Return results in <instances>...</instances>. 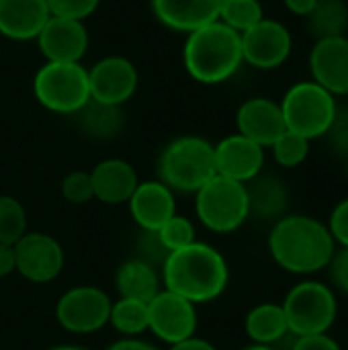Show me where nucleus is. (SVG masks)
<instances>
[{
  "mask_svg": "<svg viewBox=\"0 0 348 350\" xmlns=\"http://www.w3.org/2000/svg\"><path fill=\"white\" fill-rule=\"evenodd\" d=\"M318 0H283L285 8L291 12V14H297V16H308L312 12V8L316 6Z\"/></svg>",
  "mask_w": 348,
  "mask_h": 350,
  "instance_id": "obj_40",
  "label": "nucleus"
},
{
  "mask_svg": "<svg viewBox=\"0 0 348 350\" xmlns=\"http://www.w3.org/2000/svg\"><path fill=\"white\" fill-rule=\"evenodd\" d=\"M195 195V211L199 221L215 234H232L250 217L244 183L215 174Z\"/></svg>",
  "mask_w": 348,
  "mask_h": 350,
  "instance_id": "obj_8",
  "label": "nucleus"
},
{
  "mask_svg": "<svg viewBox=\"0 0 348 350\" xmlns=\"http://www.w3.org/2000/svg\"><path fill=\"white\" fill-rule=\"evenodd\" d=\"M62 195L68 203H74V205H84V203L92 201L94 191H92L90 172H82V170L70 172L62 180Z\"/></svg>",
  "mask_w": 348,
  "mask_h": 350,
  "instance_id": "obj_32",
  "label": "nucleus"
},
{
  "mask_svg": "<svg viewBox=\"0 0 348 350\" xmlns=\"http://www.w3.org/2000/svg\"><path fill=\"white\" fill-rule=\"evenodd\" d=\"M148 328L168 345H176L195 336L197 330L195 304L168 289L160 291L148 304Z\"/></svg>",
  "mask_w": 348,
  "mask_h": 350,
  "instance_id": "obj_12",
  "label": "nucleus"
},
{
  "mask_svg": "<svg viewBox=\"0 0 348 350\" xmlns=\"http://www.w3.org/2000/svg\"><path fill=\"white\" fill-rule=\"evenodd\" d=\"M137 252H139V260L148 262V265H164L168 258V250L164 248V244L160 242L156 232H146L142 234V238L137 240Z\"/></svg>",
  "mask_w": 348,
  "mask_h": 350,
  "instance_id": "obj_35",
  "label": "nucleus"
},
{
  "mask_svg": "<svg viewBox=\"0 0 348 350\" xmlns=\"http://www.w3.org/2000/svg\"><path fill=\"white\" fill-rule=\"evenodd\" d=\"M240 39L244 64L256 70H277L293 51L291 31L281 21L267 16L248 31L240 33Z\"/></svg>",
  "mask_w": 348,
  "mask_h": 350,
  "instance_id": "obj_9",
  "label": "nucleus"
},
{
  "mask_svg": "<svg viewBox=\"0 0 348 350\" xmlns=\"http://www.w3.org/2000/svg\"><path fill=\"white\" fill-rule=\"evenodd\" d=\"M49 16L45 0H0V35L10 41H35Z\"/></svg>",
  "mask_w": 348,
  "mask_h": 350,
  "instance_id": "obj_20",
  "label": "nucleus"
},
{
  "mask_svg": "<svg viewBox=\"0 0 348 350\" xmlns=\"http://www.w3.org/2000/svg\"><path fill=\"white\" fill-rule=\"evenodd\" d=\"M51 350H84V349H76V347H57V349H51Z\"/></svg>",
  "mask_w": 348,
  "mask_h": 350,
  "instance_id": "obj_44",
  "label": "nucleus"
},
{
  "mask_svg": "<svg viewBox=\"0 0 348 350\" xmlns=\"http://www.w3.org/2000/svg\"><path fill=\"white\" fill-rule=\"evenodd\" d=\"M88 86L92 100L123 107L139 86V72L131 59L107 55L88 68Z\"/></svg>",
  "mask_w": 348,
  "mask_h": 350,
  "instance_id": "obj_11",
  "label": "nucleus"
},
{
  "mask_svg": "<svg viewBox=\"0 0 348 350\" xmlns=\"http://www.w3.org/2000/svg\"><path fill=\"white\" fill-rule=\"evenodd\" d=\"M127 203L135 224L146 232H158L172 215H176L174 195L162 180L139 183Z\"/></svg>",
  "mask_w": 348,
  "mask_h": 350,
  "instance_id": "obj_19",
  "label": "nucleus"
},
{
  "mask_svg": "<svg viewBox=\"0 0 348 350\" xmlns=\"http://www.w3.org/2000/svg\"><path fill=\"white\" fill-rule=\"evenodd\" d=\"M115 283L123 299L150 304L160 293V281H158L156 269L139 258L123 262L117 271Z\"/></svg>",
  "mask_w": 348,
  "mask_h": 350,
  "instance_id": "obj_23",
  "label": "nucleus"
},
{
  "mask_svg": "<svg viewBox=\"0 0 348 350\" xmlns=\"http://www.w3.org/2000/svg\"><path fill=\"white\" fill-rule=\"evenodd\" d=\"M156 234L168 252L187 248L189 244L195 242V226L187 217H180V215H172Z\"/></svg>",
  "mask_w": 348,
  "mask_h": 350,
  "instance_id": "obj_31",
  "label": "nucleus"
},
{
  "mask_svg": "<svg viewBox=\"0 0 348 350\" xmlns=\"http://www.w3.org/2000/svg\"><path fill=\"white\" fill-rule=\"evenodd\" d=\"M107 350H158L156 347L148 345V342H142V340H135V338H125V340H119L115 345H111Z\"/></svg>",
  "mask_w": 348,
  "mask_h": 350,
  "instance_id": "obj_42",
  "label": "nucleus"
},
{
  "mask_svg": "<svg viewBox=\"0 0 348 350\" xmlns=\"http://www.w3.org/2000/svg\"><path fill=\"white\" fill-rule=\"evenodd\" d=\"M244 350H277L273 347H265V345H252V347H246Z\"/></svg>",
  "mask_w": 348,
  "mask_h": 350,
  "instance_id": "obj_43",
  "label": "nucleus"
},
{
  "mask_svg": "<svg viewBox=\"0 0 348 350\" xmlns=\"http://www.w3.org/2000/svg\"><path fill=\"white\" fill-rule=\"evenodd\" d=\"M162 277L168 291L191 304H207L226 291L230 269L219 250L203 242H193L168 254L162 265Z\"/></svg>",
  "mask_w": 348,
  "mask_h": 350,
  "instance_id": "obj_2",
  "label": "nucleus"
},
{
  "mask_svg": "<svg viewBox=\"0 0 348 350\" xmlns=\"http://www.w3.org/2000/svg\"><path fill=\"white\" fill-rule=\"evenodd\" d=\"M16 271V256H14V246L10 244H0V277H8L10 273Z\"/></svg>",
  "mask_w": 348,
  "mask_h": 350,
  "instance_id": "obj_39",
  "label": "nucleus"
},
{
  "mask_svg": "<svg viewBox=\"0 0 348 350\" xmlns=\"http://www.w3.org/2000/svg\"><path fill=\"white\" fill-rule=\"evenodd\" d=\"M330 279H332V285L340 291L348 295V248H340L336 250L332 262H330Z\"/></svg>",
  "mask_w": 348,
  "mask_h": 350,
  "instance_id": "obj_37",
  "label": "nucleus"
},
{
  "mask_svg": "<svg viewBox=\"0 0 348 350\" xmlns=\"http://www.w3.org/2000/svg\"><path fill=\"white\" fill-rule=\"evenodd\" d=\"M306 18L316 39L345 35L348 29V4L345 0H318Z\"/></svg>",
  "mask_w": 348,
  "mask_h": 350,
  "instance_id": "obj_26",
  "label": "nucleus"
},
{
  "mask_svg": "<svg viewBox=\"0 0 348 350\" xmlns=\"http://www.w3.org/2000/svg\"><path fill=\"white\" fill-rule=\"evenodd\" d=\"M25 234L27 213L23 205L10 195H0V244L14 246Z\"/></svg>",
  "mask_w": 348,
  "mask_h": 350,
  "instance_id": "obj_29",
  "label": "nucleus"
},
{
  "mask_svg": "<svg viewBox=\"0 0 348 350\" xmlns=\"http://www.w3.org/2000/svg\"><path fill=\"white\" fill-rule=\"evenodd\" d=\"M326 228H328L332 240L336 242V246L348 248V197L334 205Z\"/></svg>",
  "mask_w": 348,
  "mask_h": 350,
  "instance_id": "obj_36",
  "label": "nucleus"
},
{
  "mask_svg": "<svg viewBox=\"0 0 348 350\" xmlns=\"http://www.w3.org/2000/svg\"><path fill=\"white\" fill-rule=\"evenodd\" d=\"M170 350H217V349H215L211 342L203 340V338H195V336H191V338H187V340H183V342L172 345V349Z\"/></svg>",
  "mask_w": 348,
  "mask_h": 350,
  "instance_id": "obj_41",
  "label": "nucleus"
},
{
  "mask_svg": "<svg viewBox=\"0 0 348 350\" xmlns=\"http://www.w3.org/2000/svg\"><path fill=\"white\" fill-rule=\"evenodd\" d=\"M109 322L127 336H135L148 330V304L135 299H119L111 306Z\"/></svg>",
  "mask_w": 348,
  "mask_h": 350,
  "instance_id": "obj_27",
  "label": "nucleus"
},
{
  "mask_svg": "<svg viewBox=\"0 0 348 350\" xmlns=\"http://www.w3.org/2000/svg\"><path fill=\"white\" fill-rule=\"evenodd\" d=\"M238 133L256 142L263 148H271L285 131V119L281 105L267 96L246 98L236 113Z\"/></svg>",
  "mask_w": 348,
  "mask_h": 350,
  "instance_id": "obj_17",
  "label": "nucleus"
},
{
  "mask_svg": "<svg viewBox=\"0 0 348 350\" xmlns=\"http://www.w3.org/2000/svg\"><path fill=\"white\" fill-rule=\"evenodd\" d=\"M213 152L215 172L244 185L256 178L265 168V148L240 133H232L217 142Z\"/></svg>",
  "mask_w": 348,
  "mask_h": 350,
  "instance_id": "obj_16",
  "label": "nucleus"
},
{
  "mask_svg": "<svg viewBox=\"0 0 348 350\" xmlns=\"http://www.w3.org/2000/svg\"><path fill=\"white\" fill-rule=\"evenodd\" d=\"M273 260L291 275H316L330 267L336 254L326 224L312 215H283L269 234Z\"/></svg>",
  "mask_w": 348,
  "mask_h": 350,
  "instance_id": "obj_1",
  "label": "nucleus"
},
{
  "mask_svg": "<svg viewBox=\"0 0 348 350\" xmlns=\"http://www.w3.org/2000/svg\"><path fill=\"white\" fill-rule=\"evenodd\" d=\"M310 139L293 133V131H285L273 146V158L279 166L283 168H297L302 166L308 156H310Z\"/></svg>",
  "mask_w": 348,
  "mask_h": 350,
  "instance_id": "obj_30",
  "label": "nucleus"
},
{
  "mask_svg": "<svg viewBox=\"0 0 348 350\" xmlns=\"http://www.w3.org/2000/svg\"><path fill=\"white\" fill-rule=\"evenodd\" d=\"M160 180L170 191L197 193L215 172L213 144L199 135H185L170 142L158 162Z\"/></svg>",
  "mask_w": 348,
  "mask_h": 350,
  "instance_id": "obj_4",
  "label": "nucleus"
},
{
  "mask_svg": "<svg viewBox=\"0 0 348 350\" xmlns=\"http://www.w3.org/2000/svg\"><path fill=\"white\" fill-rule=\"evenodd\" d=\"M183 64L187 74L199 84L215 86L228 82L244 64L240 33L222 21L191 31L185 39Z\"/></svg>",
  "mask_w": 348,
  "mask_h": 350,
  "instance_id": "obj_3",
  "label": "nucleus"
},
{
  "mask_svg": "<svg viewBox=\"0 0 348 350\" xmlns=\"http://www.w3.org/2000/svg\"><path fill=\"white\" fill-rule=\"evenodd\" d=\"M51 16L72 18V21H86L96 12L101 0H45Z\"/></svg>",
  "mask_w": 348,
  "mask_h": 350,
  "instance_id": "obj_33",
  "label": "nucleus"
},
{
  "mask_svg": "<svg viewBox=\"0 0 348 350\" xmlns=\"http://www.w3.org/2000/svg\"><path fill=\"white\" fill-rule=\"evenodd\" d=\"M281 308L293 338L328 334L338 318V299L334 289L314 279H306L293 285L287 291Z\"/></svg>",
  "mask_w": 348,
  "mask_h": 350,
  "instance_id": "obj_5",
  "label": "nucleus"
},
{
  "mask_svg": "<svg viewBox=\"0 0 348 350\" xmlns=\"http://www.w3.org/2000/svg\"><path fill=\"white\" fill-rule=\"evenodd\" d=\"M37 103L57 115H76L90 100L88 68L82 62H45L33 76Z\"/></svg>",
  "mask_w": 348,
  "mask_h": 350,
  "instance_id": "obj_7",
  "label": "nucleus"
},
{
  "mask_svg": "<svg viewBox=\"0 0 348 350\" xmlns=\"http://www.w3.org/2000/svg\"><path fill=\"white\" fill-rule=\"evenodd\" d=\"M347 178H348V160H347Z\"/></svg>",
  "mask_w": 348,
  "mask_h": 350,
  "instance_id": "obj_45",
  "label": "nucleus"
},
{
  "mask_svg": "<svg viewBox=\"0 0 348 350\" xmlns=\"http://www.w3.org/2000/svg\"><path fill=\"white\" fill-rule=\"evenodd\" d=\"M111 299L105 291L82 285L66 291L55 308L57 322L74 334H90L101 330L111 316Z\"/></svg>",
  "mask_w": 348,
  "mask_h": 350,
  "instance_id": "obj_10",
  "label": "nucleus"
},
{
  "mask_svg": "<svg viewBox=\"0 0 348 350\" xmlns=\"http://www.w3.org/2000/svg\"><path fill=\"white\" fill-rule=\"evenodd\" d=\"M310 74L334 96H348V37L316 39L310 51Z\"/></svg>",
  "mask_w": 348,
  "mask_h": 350,
  "instance_id": "obj_15",
  "label": "nucleus"
},
{
  "mask_svg": "<svg viewBox=\"0 0 348 350\" xmlns=\"http://www.w3.org/2000/svg\"><path fill=\"white\" fill-rule=\"evenodd\" d=\"M324 137L328 139V146L336 156L348 160V109L338 107L336 117Z\"/></svg>",
  "mask_w": 348,
  "mask_h": 350,
  "instance_id": "obj_34",
  "label": "nucleus"
},
{
  "mask_svg": "<svg viewBox=\"0 0 348 350\" xmlns=\"http://www.w3.org/2000/svg\"><path fill=\"white\" fill-rule=\"evenodd\" d=\"M244 328L252 345H265V347H273L289 334L287 318L281 304L254 306L246 316Z\"/></svg>",
  "mask_w": 348,
  "mask_h": 350,
  "instance_id": "obj_24",
  "label": "nucleus"
},
{
  "mask_svg": "<svg viewBox=\"0 0 348 350\" xmlns=\"http://www.w3.org/2000/svg\"><path fill=\"white\" fill-rule=\"evenodd\" d=\"M291 350H343V347L330 334H312V336H295Z\"/></svg>",
  "mask_w": 348,
  "mask_h": 350,
  "instance_id": "obj_38",
  "label": "nucleus"
},
{
  "mask_svg": "<svg viewBox=\"0 0 348 350\" xmlns=\"http://www.w3.org/2000/svg\"><path fill=\"white\" fill-rule=\"evenodd\" d=\"M35 41L45 62L78 64L88 51L90 37L82 21L49 16Z\"/></svg>",
  "mask_w": 348,
  "mask_h": 350,
  "instance_id": "obj_13",
  "label": "nucleus"
},
{
  "mask_svg": "<svg viewBox=\"0 0 348 350\" xmlns=\"http://www.w3.org/2000/svg\"><path fill=\"white\" fill-rule=\"evenodd\" d=\"M80 129L92 139H111L123 129V111L115 105L88 100L78 113Z\"/></svg>",
  "mask_w": 348,
  "mask_h": 350,
  "instance_id": "obj_25",
  "label": "nucleus"
},
{
  "mask_svg": "<svg viewBox=\"0 0 348 350\" xmlns=\"http://www.w3.org/2000/svg\"><path fill=\"white\" fill-rule=\"evenodd\" d=\"M224 0H150L152 12L160 25L189 35L219 18Z\"/></svg>",
  "mask_w": 348,
  "mask_h": 350,
  "instance_id": "obj_18",
  "label": "nucleus"
},
{
  "mask_svg": "<svg viewBox=\"0 0 348 350\" xmlns=\"http://www.w3.org/2000/svg\"><path fill=\"white\" fill-rule=\"evenodd\" d=\"M16 271L31 283H49L64 269V250L45 234H25L14 244Z\"/></svg>",
  "mask_w": 348,
  "mask_h": 350,
  "instance_id": "obj_14",
  "label": "nucleus"
},
{
  "mask_svg": "<svg viewBox=\"0 0 348 350\" xmlns=\"http://www.w3.org/2000/svg\"><path fill=\"white\" fill-rule=\"evenodd\" d=\"M279 105L287 131L310 142L326 135L338 111L336 96L314 80H302L289 86Z\"/></svg>",
  "mask_w": 348,
  "mask_h": 350,
  "instance_id": "obj_6",
  "label": "nucleus"
},
{
  "mask_svg": "<svg viewBox=\"0 0 348 350\" xmlns=\"http://www.w3.org/2000/svg\"><path fill=\"white\" fill-rule=\"evenodd\" d=\"M265 18L260 0H224L219 8V18L230 29L244 33Z\"/></svg>",
  "mask_w": 348,
  "mask_h": 350,
  "instance_id": "obj_28",
  "label": "nucleus"
},
{
  "mask_svg": "<svg viewBox=\"0 0 348 350\" xmlns=\"http://www.w3.org/2000/svg\"><path fill=\"white\" fill-rule=\"evenodd\" d=\"M90 180L94 199L107 205L127 203L139 185L135 168L119 158H109L96 164L94 170L90 172Z\"/></svg>",
  "mask_w": 348,
  "mask_h": 350,
  "instance_id": "obj_21",
  "label": "nucleus"
},
{
  "mask_svg": "<svg viewBox=\"0 0 348 350\" xmlns=\"http://www.w3.org/2000/svg\"><path fill=\"white\" fill-rule=\"evenodd\" d=\"M250 215L258 219H281L289 205V191L285 183L273 174H258L246 183Z\"/></svg>",
  "mask_w": 348,
  "mask_h": 350,
  "instance_id": "obj_22",
  "label": "nucleus"
}]
</instances>
